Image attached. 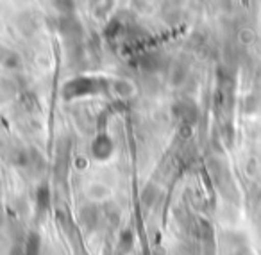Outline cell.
<instances>
[{"mask_svg":"<svg viewBox=\"0 0 261 255\" xmlns=\"http://www.w3.org/2000/svg\"><path fill=\"white\" fill-rule=\"evenodd\" d=\"M54 4H56V8L63 13V15H72L73 8H75L73 0H54Z\"/></svg>","mask_w":261,"mask_h":255,"instance_id":"obj_13","label":"cell"},{"mask_svg":"<svg viewBox=\"0 0 261 255\" xmlns=\"http://www.w3.org/2000/svg\"><path fill=\"white\" fill-rule=\"evenodd\" d=\"M98 219H100V212H98L97 205H84L79 211V221L84 226V230L88 232H93L98 226Z\"/></svg>","mask_w":261,"mask_h":255,"instance_id":"obj_3","label":"cell"},{"mask_svg":"<svg viewBox=\"0 0 261 255\" xmlns=\"http://www.w3.org/2000/svg\"><path fill=\"white\" fill-rule=\"evenodd\" d=\"M13 95H15V86H13V84H9L8 80L0 82V100L8 102Z\"/></svg>","mask_w":261,"mask_h":255,"instance_id":"obj_12","label":"cell"},{"mask_svg":"<svg viewBox=\"0 0 261 255\" xmlns=\"http://www.w3.org/2000/svg\"><path fill=\"white\" fill-rule=\"evenodd\" d=\"M58 29L65 36V40L70 41L83 40V27H81V22L73 15H63L58 22Z\"/></svg>","mask_w":261,"mask_h":255,"instance_id":"obj_2","label":"cell"},{"mask_svg":"<svg viewBox=\"0 0 261 255\" xmlns=\"http://www.w3.org/2000/svg\"><path fill=\"white\" fill-rule=\"evenodd\" d=\"M113 4H115V0H91V8L97 16L108 15L113 9Z\"/></svg>","mask_w":261,"mask_h":255,"instance_id":"obj_9","label":"cell"},{"mask_svg":"<svg viewBox=\"0 0 261 255\" xmlns=\"http://www.w3.org/2000/svg\"><path fill=\"white\" fill-rule=\"evenodd\" d=\"M108 82L98 79H75L72 82H68L63 88V95L65 98H77V97H84V95H93L98 91H106Z\"/></svg>","mask_w":261,"mask_h":255,"instance_id":"obj_1","label":"cell"},{"mask_svg":"<svg viewBox=\"0 0 261 255\" xmlns=\"http://www.w3.org/2000/svg\"><path fill=\"white\" fill-rule=\"evenodd\" d=\"M140 66L145 72H158L165 66V58L160 52H149V54H143L140 58Z\"/></svg>","mask_w":261,"mask_h":255,"instance_id":"obj_5","label":"cell"},{"mask_svg":"<svg viewBox=\"0 0 261 255\" xmlns=\"http://www.w3.org/2000/svg\"><path fill=\"white\" fill-rule=\"evenodd\" d=\"M90 196H93V198H106V196H108V189H106L102 184H93V186L90 187Z\"/></svg>","mask_w":261,"mask_h":255,"instance_id":"obj_14","label":"cell"},{"mask_svg":"<svg viewBox=\"0 0 261 255\" xmlns=\"http://www.w3.org/2000/svg\"><path fill=\"white\" fill-rule=\"evenodd\" d=\"M0 63L8 68H18L20 66V58L16 52L9 50V48H2L0 47Z\"/></svg>","mask_w":261,"mask_h":255,"instance_id":"obj_8","label":"cell"},{"mask_svg":"<svg viewBox=\"0 0 261 255\" xmlns=\"http://www.w3.org/2000/svg\"><path fill=\"white\" fill-rule=\"evenodd\" d=\"M111 88L115 90V93L118 95V97H130V95L135 93L133 84H129L127 80H113Z\"/></svg>","mask_w":261,"mask_h":255,"instance_id":"obj_10","label":"cell"},{"mask_svg":"<svg viewBox=\"0 0 261 255\" xmlns=\"http://www.w3.org/2000/svg\"><path fill=\"white\" fill-rule=\"evenodd\" d=\"M93 154L98 159H108L113 154V141L108 136H98L93 143Z\"/></svg>","mask_w":261,"mask_h":255,"instance_id":"obj_6","label":"cell"},{"mask_svg":"<svg viewBox=\"0 0 261 255\" xmlns=\"http://www.w3.org/2000/svg\"><path fill=\"white\" fill-rule=\"evenodd\" d=\"M174 111H175V115H177L179 118L185 122V125H193V123H195V120H197V107L192 104V102H188V100L179 102V104H175Z\"/></svg>","mask_w":261,"mask_h":255,"instance_id":"obj_4","label":"cell"},{"mask_svg":"<svg viewBox=\"0 0 261 255\" xmlns=\"http://www.w3.org/2000/svg\"><path fill=\"white\" fill-rule=\"evenodd\" d=\"M48 204H50V193H48V187H40L38 189V207L40 209H47Z\"/></svg>","mask_w":261,"mask_h":255,"instance_id":"obj_11","label":"cell"},{"mask_svg":"<svg viewBox=\"0 0 261 255\" xmlns=\"http://www.w3.org/2000/svg\"><path fill=\"white\" fill-rule=\"evenodd\" d=\"M158 196H160V189H158V186H154V184H147V186L143 187L140 200H142L143 207L149 209V207H152V205L156 204Z\"/></svg>","mask_w":261,"mask_h":255,"instance_id":"obj_7","label":"cell"}]
</instances>
